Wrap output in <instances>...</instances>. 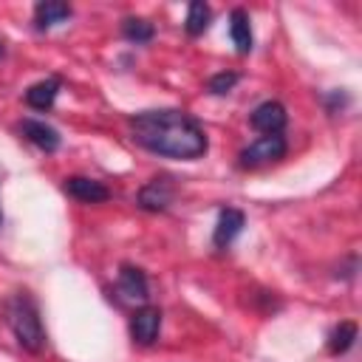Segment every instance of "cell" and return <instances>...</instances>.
I'll list each match as a JSON object with an SVG mask.
<instances>
[{
    "instance_id": "6da1fadb",
    "label": "cell",
    "mask_w": 362,
    "mask_h": 362,
    "mask_svg": "<svg viewBox=\"0 0 362 362\" xmlns=\"http://www.w3.org/2000/svg\"><path fill=\"white\" fill-rule=\"evenodd\" d=\"M130 136L139 147L178 161H195L209 150L201 122L178 107L141 110L130 116Z\"/></svg>"
},
{
    "instance_id": "7a4b0ae2",
    "label": "cell",
    "mask_w": 362,
    "mask_h": 362,
    "mask_svg": "<svg viewBox=\"0 0 362 362\" xmlns=\"http://www.w3.org/2000/svg\"><path fill=\"white\" fill-rule=\"evenodd\" d=\"M6 322L17 339V345L28 354H40L48 342L45 328H42V317H40V305L28 291H17L8 297L6 303Z\"/></svg>"
},
{
    "instance_id": "3957f363",
    "label": "cell",
    "mask_w": 362,
    "mask_h": 362,
    "mask_svg": "<svg viewBox=\"0 0 362 362\" xmlns=\"http://www.w3.org/2000/svg\"><path fill=\"white\" fill-rule=\"evenodd\" d=\"M288 150V141L283 133H272V136H260L255 139L249 147H243L238 153V167L240 170H257L263 164H272V161H280Z\"/></svg>"
},
{
    "instance_id": "277c9868",
    "label": "cell",
    "mask_w": 362,
    "mask_h": 362,
    "mask_svg": "<svg viewBox=\"0 0 362 362\" xmlns=\"http://www.w3.org/2000/svg\"><path fill=\"white\" fill-rule=\"evenodd\" d=\"M175 201V184L167 175L150 178L139 192H136V206L144 212H164Z\"/></svg>"
},
{
    "instance_id": "5b68a950",
    "label": "cell",
    "mask_w": 362,
    "mask_h": 362,
    "mask_svg": "<svg viewBox=\"0 0 362 362\" xmlns=\"http://www.w3.org/2000/svg\"><path fill=\"white\" fill-rule=\"evenodd\" d=\"M161 334V308L141 305L130 314V339L141 348H150Z\"/></svg>"
},
{
    "instance_id": "8992f818",
    "label": "cell",
    "mask_w": 362,
    "mask_h": 362,
    "mask_svg": "<svg viewBox=\"0 0 362 362\" xmlns=\"http://www.w3.org/2000/svg\"><path fill=\"white\" fill-rule=\"evenodd\" d=\"M246 226V215L238 209V206H223L218 212V221H215V232H212V246L215 249H229L235 243V238L243 232Z\"/></svg>"
},
{
    "instance_id": "52a82bcc",
    "label": "cell",
    "mask_w": 362,
    "mask_h": 362,
    "mask_svg": "<svg viewBox=\"0 0 362 362\" xmlns=\"http://www.w3.org/2000/svg\"><path fill=\"white\" fill-rule=\"evenodd\" d=\"M249 124L255 130H260L263 136H272V133H283V127L288 124V113L280 102L269 99V102H260L252 113H249Z\"/></svg>"
},
{
    "instance_id": "ba28073f",
    "label": "cell",
    "mask_w": 362,
    "mask_h": 362,
    "mask_svg": "<svg viewBox=\"0 0 362 362\" xmlns=\"http://www.w3.org/2000/svg\"><path fill=\"white\" fill-rule=\"evenodd\" d=\"M116 288H119L122 300H127V303H147V297H150L147 274H144V269H139L133 263H122Z\"/></svg>"
},
{
    "instance_id": "9c48e42d",
    "label": "cell",
    "mask_w": 362,
    "mask_h": 362,
    "mask_svg": "<svg viewBox=\"0 0 362 362\" xmlns=\"http://www.w3.org/2000/svg\"><path fill=\"white\" fill-rule=\"evenodd\" d=\"M62 189H65L71 198L82 201V204H105V201L110 198V189H107L102 181L88 178V175H71V178H65Z\"/></svg>"
},
{
    "instance_id": "30bf717a",
    "label": "cell",
    "mask_w": 362,
    "mask_h": 362,
    "mask_svg": "<svg viewBox=\"0 0 362 362\" xmlns=\"http://www.w3.org/2000/svg\"><path fill=\"white\" fill-rule=\"evenodd\" d=\"M20 133H23L34 147H40L42 153H54V150H59V144H62V136L57 133V127L45 124L42 119H23V122H20Z\"/></svg>"
},
{
    "instance_id": "8fae6325",
    "label": "cell",
    "mask_w": 362,
    "mask_h": 362,
    "mask_svg": "<svg viewBox=\"0 0 362 362\" xmlns=\"http://www.w3.org/2000/svg\"><path fill=\"white\" fill-rule=\"evenodd\" d=\"M59 88H62V79H59V76H45V79L34 82V85L25 90V105H28L31 110H40V113H42V110H51L54 102H57Z\"/></svg>"
},
{
    "instance_id": "7c38bea8",
    "label": "cell",
    "mask_w": 362,
    "mask_h": 362,
    "mask_svg": "<svg viewBox=\"0 0 362 362\" xmlns=\"http://www.w3.org/2000/svg\"><path fill=\"white\" fill-rule=\"evenodd\" d=\"M229 40H232V45L240 57H246L255 48V34H252V23H249L246 8H232V14H229Z\"/></svg>"
},
{
    "instance_id": "4fadbf2b",
    "label": "cell",
    "mask_w": 362,
    "mask_h": 362,
    "mask_svg": "<svg viewBox=\"0 0 362 362\" xmlns=\"http://www.w3.org/2000/svg\"><path fill=\"white\" fill-rule=\"evenodd\" d=\"M71 14H74V8H71L68 3L45 0V3H37V6H34V25H37L40 31H45V28L59 25V23L68 20Z\"/></svg>"
},
{
    "instance_id": "5bb4252c",
    "label": "cell",
    "mask_w": 362,
    "mask_h": 362,
    "mask_svg": "<svg viewBox=\"0 0 362 362\" xmlns=\"http://www.w3.org/2000/svg\"><path fill=\"white\" fill-rule=\"evenodd\" d=\"M356 337H359L356 322H351V320L339 322V325L331 331V337H328V354H331V356H342V354H348V351L354 348Z\"/></svg>"
},
{
    "instance_id": "9a60e30c",
    "label": "cell",
    "mask_w": 362,
    "mask_h": 362,
    "mask_svg": "<svg viewBox=\"0 0 362 362\" xmlns=\"http://www.w3.org/2000/svg\"><path fill=\"white\" fill-rule=\"evenodd\" d=\"M209 23H212V8H209L206 3L195 0V3H189V6H187L184 31H187L189 37H201V34L209 28Z\"/></svg>"
},
{
    "instance_id": "2e32d148",
    "label": "cell",
    "mask_w": 362,
    "mask_h": 362,
    "mask_svg": "<svg viewBox=\"0 0 362 362\" xmlns=\"http://www.w3.org/2000/svg\"><path fill=\"white\" fill-rule=\"evenodd\" d=\"M122 37L127 42H136V45H144L156 37V25L144 17H124L122 20Z\"/></svg>"
},
{
    "instance_id": "e0dca14e",
    "label": "cell",
    "mask_w": 362,
    "mask_h": 362,
    "mask_svg": "<svg viewBox=\"0 0 362 362\" xmlns=\"http://www.w3.org/2000/svg\"><path fill=\"white\" fill-rule=\"evenodd\" d=\"M238 79H240V74H235V71L212 74V76L206 79V90H209L212 96H223V93H229V90L238 85Z\"/></svg>"
},
{
    "instance_id": "ac0fdd59",
    "label": "cell",
    "mask_w": 362,
    "mask_h": 362,
    "mask_svg": "<svg viewBox=\"0 0 362 362\" xmlns=\"http://www.w3.org/2000/svg\"><path fill=\"white\" fill-rule=\"evenodd\" d=\"M0 226H3V212H0Z\"/></svg>"
},
{
    "instance_id": "d6986e66",
    "label": "cell",
    "mask_w": 362,
    "mask_h": 362,
    "mask_svg": "<svg viewBox=\"0 0 362 362\" xmlns=\"http://www.w3.org/2000/svg\"><path fill=\"white\" fill-rule=\"evenodd\" d=\"M0 57H3V42H0Z\"/></svg>"
}]
</instances>
